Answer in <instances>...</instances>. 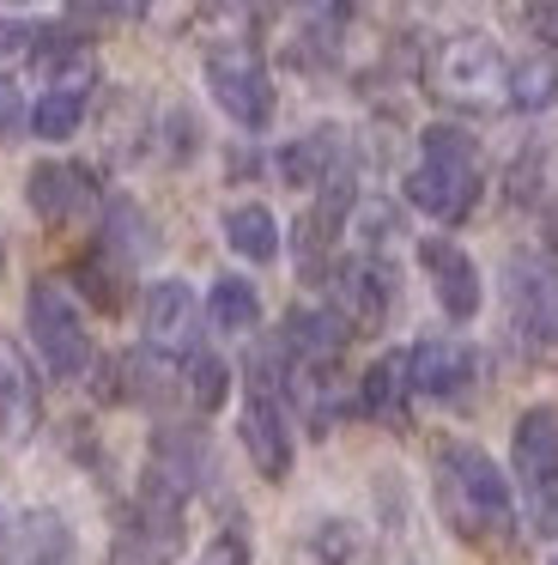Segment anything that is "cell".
<instances>
[{
	"label": "cell",
	"mask_w": 558,
	"mask_h": 565,
	"mask_svg": "<svg viewBox=\"0 0 558 565\" xmlns=\"http://www.w3.org/2000/svg\"><path fill=\"white\" fill-rule=\"evenodd\" d=\"M79 122H85L79 92H43V104L31 110V135H43V140H73Z\"/></svg>",
	"instance_id": "25"
},
{
	"label": "cell",
	"mask_w": 558,
	"mask_h": 565,
	"mask_svg": "<svg viewBox=\"0 0 558 565\" xmlns=\"http://www.w3.org/2000/svg\"><path fill=\"white\" fill-rule=\"evenodd\" d=\"M243 450H249V462L267 480L291 475V419H286V395L279 390H255L249 383V402H243Z\"/></svg>",
	"instance_id": "11"
},
{
	"label": "cell",
	"mask_w": 558,
	"mask_h": 565,
	"mask_svg": "<svg viewBox=\"0 0 558 565\" xmlns=\"http://www.w3.org/2000/svg\"><path fill=\"white\" fill-rule=\"evenodd\" d=\"M19 128H24V92H19V79L0 74V140H12Z\"/></svg>",
	"instance_id": "32"
},
{
	"label": "cell",
	"mask_w": 558,
	"mask_h": 565,
	"mask_svg": "<svg viewBox=\"0 0 558 565\" xmlns=\"http://www.w3.org/2000/svg\"><path fill=\"white\" fill-rule=\"evenodd\" d=\"M73 280H79L85 292H92V305H97V310H116V305H121V268L104 256V249H97V256H85L79 268H73Z\"/></svg>",
	"instance_id": "28"
},
{
	"label": "cell",
	"mask_w": 558,
	"mask_h": 565,
	"mask_svg": "<svg viewBox=\"0 0 558 565\" xmlns=\"http://www.w3.org/2000/svg\"><path fill=\"white\" fill-rule=\"evenodd\" d=\"M352 225H358V256H376V249L395 237L400 213H395V201H358V207H352Z\"/></svg>",
	"instance_id": "27"
},
{
	"label": "cell",
	"mask_w": 558,
	"mask_h": 565,
	"mask_svg": "<svg viewBox=\"0 0 558 565\" xmlns=\"http://www.w3.org/2000/svg\"><path fill=\"white\" fill-rule=\"evenodd\" d=\"M189 395H194L201 414L225 407V395H230V365H225V359H218V353H194L189 359Z\"/></svg>",
	"instance_id": "26"
},
{
	"label": "cell",
	"mask_w": 558,
	"mask_h": 565,
	"mask_svg": "<svg viewBox=\"0 0 558 565\" xmlns=\"http://www.w3.org/2000/svg\"><path fill=\"white\" fill-rule=\"evenodd\" d=\"M522 19H528V25L540 31L546 43H558V7H528V13H522Z\"/></svg>",
	"instance_id": "35"
},
{
	"label": "cell",
	"mask_w": 558,
	"mask_h": 565,
	"mask_svg": "<svg viewBox=\"0 0 558 565\" xmlns=\"http://www.w3.org/2000/svg\"><path fill=\"white\" fill-rule=\"evenodd\" d=\"M407 201L431 220H468L480 201V140L455 122H431L419 135V164L407 177Z\"/></svg>",
	"instance_id": "2"
},
{
	"label": "cell",
	"mask_w": 558,
	"mask_h": 565,
	"mask_svg": "<svg viewBox=\"0 0 558 565\" xmlns=\"http://www.w3.org/2000/svg\"><path fill=\"white\" fill-rule=\"evenodd\" d=\"M24 201H31L36 220L67 225V220H79V213L97 201V177L85 171V164H49L43 159L31 177H24Z\"/></svg>",
	"instance_id": "13"
},
{
	"label": "cell",
	"mask_w": 558,
	"mask_h": 565,
	"mask_svg": "<svg viewBox=\"0 0 558 565\" xmlns=\"http://www.w3.org/2000/svg\"><path fill=\"white\" fill-rule=\"evenodd\" d=\"M182 553V499L164 492L158 480L140 487V504L116 523L109 565H170Z\"/></svg>",
	"instance_id": "5"
},
{
	"label": "cell",
	"mask_w": 558,
	"mask_h": 565,
	"mask_svg": "<svg viewBox=\"0 0 558 565\" xmlns=\"http://www.w3.org/2000/svg\"><path fill=\"white\" fill-rule=\"evenodd\" d=\"M509 462L522 475V492L534 504V523H558V407H528L509 438Z\"/></svg>",
	"instance_id": "8"
},
{
	"label": "cell",
	"mask_w": 558,
	"mask_h": 565,
	"mask_svg": "<svg viewBox=\"0 0 558 565\" xmlns=\"http://www.w3.org/2000/svg\"><path fill=\"white\" fill-rule=\"evenodd\" d=\"M206 92L213 104L243 128H267L273 122V79H267L261 55L249 43H218L206 50Z\"/></svg>",
	"instance_id": "6"
},
{
	"label": "cell",
	"mask_w": 558,
	"mask_h": 565,
	"mask_svg": "<svg viewBox=\"0 0 558 565\" xmlns=\"http://www.w3.org/2000/svg\"><path fill=\"white\" fill-rule=\"evenodd\" d=\"M328 292H334V317L346 329H376L395 305V268L383 256H346L328 268Z\"/></svg>",
	"instance_id": "9"
},
{
	"label": "cell",
	"mask_w": 558,
	"mask_h": 565,
	"mask_svg": "<svg viewBox=\"0 0 558 565\" xmlns=\"http://www.w3.org/2000/svg\"><path fill=\"white\" fill-rule=\"evenodd\" d=\"M437 504H443L449 529L468 541L480 535H504L509 516H516V499H509V480L480 444H437Z\"/></svg>",
	"instance_id": "1"
},
{
	"label": "cell",
	"mask_w": 558,
	"mask_h": 565,
	"mask_svg": "<svg viewBox=\"0 0 558 565\" xmlns=\"http://www.w3.org/2000/svg\"><path fill=\"white\" fill-rule=\"evenodd\" d=\"M36 419H43V383H36L31 359L19 353V341L0 334V431L12 444H24L36 431Z\"/></svg>",
	"instance_id": "15"
},
{
	"label": "cell",
	"mask_w": 558,
	"mask_h": 565,
	"mask_svg": "<svg viewBox=\"0 0 558 565\" xmlns=\"http://www.w3.org/2000/svg\"><path fill=\"white\" fill-rule=\"evenodd\" d=\"M340 152H346V135H340L334 122H322V128H310L303 140H291V147H279V183H291V189H322L334 171H346L340 164Z\"/></svg>",
	"instance_id": "19"
},
{
	"label": "cell",
	"mask_w": 558,
	"mask_h": 565,
	"mask_svg": "<svg viewBox=\"0 0 558 565\" xmlns=\"http://www.w3.org/2000/svg\"><path fill=\"white\" fill-rule=\"evenodd\" d=\"M346 334L352 329L334 317V310H291L286 334H279V353H286L298 371H328L340 359V347H346Z\"/></svg>",
	"instance_id": "18"
},
{
	"label": "cell",
	"mask_w": 558,
	"mask_h": 565,
	"mask_svg": "<svg viewBox=\"0 0 558 565\" xmlns=\"http://www.w3.org/2000/svg\"><path fill=\"white\" fill-rule=\"evenodd\" d=\"M504 305H509V329L528 347L558 341V256L516 249L504 268Z\"/></svg>",
	"instance_id": "7"
},
{
	"label": "cell",
	"mask_w": 558,
	"mask_h": 565,
	"mask_svg": "<svg viewBox=\"0 0 558 565\" xmlns=\"http://www.w3.org/2000/svg\"><path fill=\"white\" fill-rule=\"evenodd\" d=\"M509 104L516 110H552L558 104V55H528L509 67Z\"/></svg>",
	"instance_id": "24"
},
{
	"label": "cell",
	"mask_w": 558,
	"mask_h": 565,
	"mask_svg": "<svg viewBox=\"0 0 558 565\" xmlns=\"http://www.w3.org/2000/svg\"><path fill=\"white\" fill-rule=\"evenodd\" d=\"M407 390H412L407 353H388V359H376V365L358 377V407L371 419H400L407 414Z\"/></svg>",
	"instance_id": "21"
},
{
	"label": "cell",
	"mask_w": 558,
	"mask_h": 565,
	"mask_svg": "<svg viewBox=\"0 0 558 565\" xmlns=\"http://www.w3.org/2000/svg\"><path fill=\"white\" fill-rule=\"evenodd\" d=\"M31 43H36V25H24V19H0V55L31 50Z\"/></svg>",
	"instance_id": "34"
},
{
	"label": "cell",
	"mask_w": 558,
	"mask_h": 565,
	"mask_svg": "<svg viewBox=\"0 0 558 565\" xmlns=\"http://www.w3.org/2000/svg\"><path fill=\"white\" fill-rule=\"evenodd\" d=\"M152 225H146V213L133 207L128 195H116L104 207V237H97V249H104L109 262H116V268H128V262H140V256H152Z\"/></svg>",
	"instance_id": "20"
},
{
	"label": "cell",
	"mask_w": 558,
	"mask_h": 565,
	"mask_svg": "<svg viewBox=\"0 0 558 565\" xmlns=\"http://www.w3.org/2000/svg\"><path fill=\"white\" fill-rule=\"evenodd\" d=\"M24 322H31V341H36V353H43L49 377L73 383V377L92 371V334H85L79 305L67 298L61 280H36L31 292H24Z\"/></svg>",
	"instance_id": "4"
},
{
	"label": "cell",
	"mask_w": 558,
	"mask_h": 565,
	"mask_svg": "<svg viewBox=\"0 0 558 565\" xmlns=\"http://www.w3.org/2000/svg\"><path fill=\"white\" fill-rule=\"evenodd\" d=\"M473 371H480V359H473V347H461V341H419L407 353V377H412V390L419 395H437V402H449V395H461L473 383Z\"/></svg>",
	"instance_id": "16"
},
{
	"label": "cell",
	"mask_w": 558,
	"mask_h": 565,
	"mask_svg": "<svg viewBox=\"0 0 558 565\" xmlns=\"http://www.w3.org/2000/svg\"><path fill=\"white\" fill-rule=\"evenodd\" d=\"M431 92L455 110H497L509 104V62L485 31H461L431 55Z\"/></svg>",
	"instance_id": "3"
},
{
	"label": "cell",
	"mask_w": 558,
	"mask_h": 565,
	"mask_svg": "<svg viewBox=\"0 0 558 565\" xmlns=\"http://www.w3.org/2000/svg\"><path fill=\"white\" fill-rule=\"evenodd\" d=\"M0 256H7V249H0Z\"/></svg>",
	"instance_id": "37"
},
{
	"label": "cell",
	"mask_w": 558,
	"mask_h": 565,
	"mask_svg": "<svg viewBox=\"0 0 558 565\" xmlns=\"http://www.w3.org/2000/svg\"><path fill=\"white\" fill-rule=\"evenodd\" d=\"M546 565H558V553H552V559H546Z\"/></svg>",
	"instance_id": "36"
},
{
	"label": "cell",
	"mask_w": 558,
	"mask_h": 565,
	"mask_svg": "<svg viewBox=\"0 0 558 565\" xmlns=\"http://www.w3.org/2000/svg\"><path fill=\"white\" fill-rule=\"evenodd\" d=\"M31 67L43 79H55V92H79V98H85V86H92V74H97L85 31H67V25H36Z\"/></svg>",
	"instance_id": "17"
},
{
	"label": "cell",
	"mask_w": 558,
	"mask_h": 565,
	"mask_svg": "<svg viewBox=\"0 0 558 565\" xmlns=\"http://www.w3.org/2000/svg\"><path fill=\"white\" fill-rule=\"evenodd\" d=\"M540 164H546V152H540V147H522V159L509 164V201H522V207H528V201H540V195H546Z\"/></svg>",
	"instance_id": "29"
},
{
	"label": "cell",
	"mask_w": 558,
	"mask_h": 565,
	"mask_svg": "<svg viewBox=\"0 0 558 565\" xmlns=\"http://www.w3.org/2000/svg\"><path fill=\"white\" fill-rule=\"evenodd\" d=\"M109 19H140V7H67V25H109Z\"/></svg>",
	"instance_id": "33"
},
{
	"label": "cell",
	"mask_w": 558,
	"mask_h": 565,
	"mask_svg": "<svg viewBox=\"0 0 558 565\" xmlns=\"http://www.w3.org/2000/svg\"><path fill=\"white\" fill-rule=\"evenodd\" d=\"M140 329H146V347L164 353V359L170 353H194V341H201V298H194V286H182V280L146 286Z\"/></svg>",
	"instance_id": "10"
},
{
	"label": "cell",
	"mask_w": 558,
	"mask_h": 565,
	"mask_svg": "<svg viewBox=\"0 0 558 565\" xmlns=\"http://www.w3.org/2000/svg\"><path fill=\"white\" fill-rule=\"evenodd\" d=\"M194 565H249V541H243L237 529H225V535L206 541V553Z\"/></svg>",
	"instance_id": "31"
},
{
	"label": "cell",
	"mask_w": 558,
	"mask_h": 565,
	"mask_svg": "<svg viewBox=\"0 0 558 565\" xmlns=\"http://www.w3.org/2000/svg\"><path fill=\"white\" fill-rule=\"evenodd\" d=\"M225 244L237 249L243 262H273L279 256V220L261 201H243V207L225 213Z\"/></svg>",
	"instance_id": "22"
},
{
	"label": "cell",
	"mask_w": 558,
	"mask_h": 565,
	"mask_svg": "<svg viewBox=\"0 0 558 565\" xmlns=\"http://www.w3.org/2000/svg\"><path fill=\"white\" fill-rule=\"evenodd\" d=\"M206 317H213V329L249 334L255 322H261V292H255L243 274H225V280H213V292H206Z\"/></svg>",
	"instance_id": "23"
},
{
	"label": "cell",
	"mask_w": 558,
	"mask_h": 565,
	"mask_svg": "<svg viewBox=\"0 0 558 565\" xmlns=\"http://www.w3.org/2000/svg\"><path fill=\"white\" fill-rule=\"evenodd\" d=\"M206 468H213V450H206V438L194 426H158L152 431V468H146V480H158L164 492L189 499L206 480Z\"/></svg>",
	"instance_id": "14"
},
{
	"label": "cell",
	"mask_w": 558,
	"mask_h": 565,
	"mask_svg": "<svg viewBox=\"0 0 558 565\" xmlns=\"http://www.w3.org/2000/svg\"><path fill=\"white\" fill-rule=\"evenodd\" d=\"M352 553H358V529L340 523V516H328V523L315 529V559H322V565H346Z\"/></svg>",
	"instance_id": "30"
},
{
	"label": "cell",
	"mask_w": 558,
	"mask_h": 565,
	"mask_svg": "<svg viewBox=\"0 0 558 565\" xmlns=\"http://www.w3.org/2000/svg\"><path fill=\"white\" fill-rule=\"evenodd\" d=\"M419 262H425V274H431V286H437V305H443V317H455V322H473V317H480V268H473L468 249L449 244V237H425V244H419Z\"/></svg>",
	"instance_id": "12"
}]
</instances>
